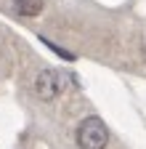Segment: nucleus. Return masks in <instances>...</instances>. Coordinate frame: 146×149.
Masks as SVG:
<instances>
[{"mask_svg": "<svg viewBox=\"0 0 146 149\" xmlns=\"http://www.w3.org/2000/svg\"><path fill=\"white\" fill-rule=\"evenodd\" d=\"M61 91H64V80H61V74H59V72H53V69H43L37 77H35V93H37L43 101H53Z\"/></svg>", "mask_w": 146, "mask_h": 149, "instance_id": "nucleus-2", "label": "nucleus"}, {"mask_svg": "<svg viewBox=\"0 0 146 149\" xmlns=\"http://www.w3.org/2000/svg\"><path fill=\"white\" fill-rule=\"evenodd\" d=\"M43 0H13V8L19 11L21 16H37L43 11Z\"/></svg>", "mask_w": 146, "mask_h": 149, "instance_id": "nucleus-3", "label": "nucleus"}, {"mask_svg": "<svg viewBox=\"0 0 146 149\" xmlns=\"http://www.w3.org/2000/svg\"><path fill=\"white\" fill-rule=\"evenodd\" d=\"M77 146L80 149H106L109 144V130H106V123L101 117H85L80 125H77Z\"/></svg>", "mask_w": 146, "mask_h": 149, "instance_id": "nucleus-1", "label": "nucleus"}]
</instances>
